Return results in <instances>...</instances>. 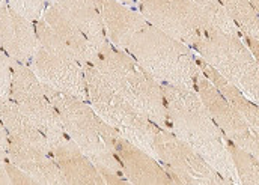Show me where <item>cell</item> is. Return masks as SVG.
I'll list each match as a JSON object with an SVG mask.
<instances>
[{
    "label": "cell",
    "instance_id": "cell-1",
    "mask_svg": "<svg viewBox=\"0 0 259 185\" xmlns=\"http://www.w3.org/2000/svg\"><path fill=\"white\" fill-rule=\"evenodd\" d=\"M170 131L194 151L228 182L240 184L225 135L209 116L197 92L170 84H160Z\"/></svg>",
    "mask_w": 259,
    "mask_h": 185
},
{
    "label": "cell",
    "instance_id": "cell-2",
    "mask_svg": "<svg viewBox=\"0 0 259 185\" xmlns=\"http://www.w3.org/2000/svg\"><path fill=\"white\" fill-rule=\"evenodd\" d=\"M41 84L59 115L66 135L94 163L97 170L124 176L115 152V140L119 132L104 122L86 101L59 92L42 81Z\"/></svg>",
    "mask_w": 259,
    "mask_h": 185
},
{
    "label": "cell",
    "instance_id": "cell-3",
    "mask_svg": "<svg viewBox=\"0 0 259 185\" xmlns=\"http://www.w3.org/2000/svg\"><path fill=\"white\" fill-rule=\"evenodd\" d=\"M91 65L98 69L112 89L137 112L145 115L160 128L170 129L160 83L152 78L128 53L107 42L98 49Z\"/></svg>",
    "mask_w": 259,
    "mask_h": 185
},
{
    "label": "cell",
    "instance_id": "cell-4",
    "mask_svg": "<svg viewBox=\"0 0 259 185\" xmlns=\"http://www.w3.org/2000/svg\"><path fill=\"white\" fill-rule=\"evenodd\" d=\"M128 55L158 83L196 89V78L200 72L192 50L148 24L128 44Z\"/></svg>",
    "mask_w": 259,
    "mask_h": 185
},
{
    "label": "cell",
    "instance_id": "cell-5",
    "mask_svg": "<svg viewBox=\"0 0 259 185\" xmlns=\"http://www.w3.org/2000/svg\"><path fill=\"white\" fill-rule=\"evenodd\" d=\"M81 68L84 72L88 98L94 112L107 125L116 129L119 135L157 158L154 135L158 125L149 121L121 95H118L94 65L88 63Z\"/></svg>",
    "mask_w": 259,
    "mask_h": 185
},
{
    "label": "cell",
    "instance_id": "cell-6",
    "mask_svg": "<svg viewBox=\"0 0 259 185\" xmlns=\"http://www.w3.org/2000/svg\"><path fill=\"white\" fill-rule=\"evenodd\" d=\"M194 49L220 75L258 104V61H255L240 36L223 33L217 29H205Z\"/></svg>",
    "mask_w": 259,
    "mask_h": 185
},
{
    "label": "cell",
    "instance_id": "cell-7",
    "mask_svg": "<svg viewBox=\"0 0 259 185\" xmlns=\"http://www.w3.org/2000/svg\"><path fill=\"white\" fill-rule=\"evenodd\" d=\"M11 100L46 135L52 148L68 137L36 74L27 65L15 61H12Z\"/></svg>",
    "mask_w": 259,
    "mask_h": 185
},
{
    "label": "cell",
    "instance_id": "cell-8",
    "mask_svg": "<svg viewBox=\"0 0 259 185\" xmlns=\"http://www.w3.org/2000/svg\"><path fill=\"white\" fill-rule=\"evenodd\" d=\"M157 160L174 184L226 185L228 182L186 142L170 129L157 126L154 135Z\"/></svg>",
    "mask_w": 259,
    "mask_h": 185
},
{
    "label": "cell",
    "instance_id": "cell-9",
    "mask_svg": "<svg viewBox=\"0 0 259 185\" xmlns=\"http://www.w3.org/2000/svg\"><path fill=\"white\" fill-rule=\"evenodd\" d=\"M140 12L148 24L186 45L194 47L205 29H214L193 0H143Z\"/></svg>",
    "mask_w": 259,
    "mask_h": 185
},
{
    "label": "cell",
    "instance_id": "cell-10",
    "mask_svg": "<svg viewBox=\"0 0 259 185\" xmlns=\"http://www.w3.org/2000/svg\"><path fill=\"white\" fill-rule=\"evenodd\" d=\"M196 90L223 135L237 146L258 157V135L249 128L241 115L222 97V94L202 72L197 74Z\"/></svg>",
    "mask_w": 259,
    "mask_h": 185
},
{
    "label": "cell",
    "instance_id": "cell-11",
    "mask_svg": "<svg viewBox=\"0 0 259 185\" xmlns=\"http://www.w3.org/2000/svg\"><path fill=\"white\" fill-rule=\"evenodd\" d=\"M32 66L39 81L81 101L89 100L83 68L72 53H50L38 45Z\"/></svg>",
    "mask_w": 259,
    "mask_h": 185
},
{
    "label": "cell",
    "instance_id": "cell-12",
    "mask_svg": "<svg viewBox=\"0 0 259 185\" xmlns=\"http://www.w3.org/2000/svg\"><path fill=\"white\" fill-rule=\"evenodd\" d=\"M0 45L8 56L23 65L32 63L38 50L35 26L8 5H0Z\"/></svg>",
    "mask_w": 259,
    "mask_h": 185
},
{
    "label": "cell",
    "instance_id": "cell-13",
    "mask_svg": "<svg viewBox=\"0 0 259 185\" xmlns=\"http://www.w3.org/2000/svg\"><path fill=\"white\" fill-rule=\"evenodd\" d=\"M115 152L121 163L122 175L131 184H174L157 158L146 154L122 135H118L115 140Z\"/></svg>",
    "mask_w": 259,
    "mask_h": 185
},
{
    "label": "cell",
    "instance_id": "cell-14",
    "mask_svg": "<svg viewBox=\"0 0 259 185\" xmlns=\"http://www.w3.org/2000/svg\"><path fill=\"white\" fill-rule=\"evenodd\" d=\"M8 161L32 176L38 184H66L61 169L52 155L12 135H8Z\"/></svg>",
    "mask_w": 259,
    "mask_h": 185
},
{
    "label": "cell",
    "instance_id": "cell-15",
    "mask_svg": "<svg viewBox=\"0 0 259 185\" xmlns=\"http://www.w3.org/2000/svg\"><path fill=\"white\" fill-rule=\"evenodd\" d=\"M97 6L103 20L104 32L113 47L127 50L131 39L148 26L145 17L125 8L118 0H97Z\"/></svg>",
    "mask_w": 259,
    "mask_h": 185
},
{
    "label": "cell",
    "instance_id": "cell-16",
    "mask_svg": "<svg viewBox=\"0 0 259 185\" xmlns=\"http://www.w3.org/2000/svg\"><path fill=\"white\" fill-rule=\"evenodd\" d=\"M52 157L61 169L66 184H104L94 163L69 137L52 148Z\"/></svg>",
    "mask_w": 259,
    "mask_h": 185
},
{
    "label": "cell",
    "instance_id": "cell-17",
    "mask_svg": "<svg viewBox=\"0 0 259 185\" xmlns=\"http://www.w3.org/2000/svg\"><path fill=\"white\" fill-rule=\"evenodd\" d=\"M44 21L55 30V33L68 45V49L72 52L75 61L81 66L92 63L98 47H95L80 30L78 27L65 15L58 3L49 5L44 14Z\"/></svg>",
    "mask_w": 259,
    "mask_h": 185
},
{
    "label": "cell",
    "instance_id": "cell-18",
    "mask_svg": "<svg viewBox=\"0 0 259 185\" xmlns=\"http://www.w3.org/2000/svg\"><path fill=\"white\" fill-rule=\"evenodd\" d=\"M56 3L95 47L100 49L107 44L97 0H58Z\"/></svg>",
    "mask_w": 259,
    "mask_h": 185
},
{
    "label": "cell",
    "instance_id": "cell-19",
    "mask_svg": "<svg viewBox=\"0 0 259 185\" xmlns=\"http://www.w3.org/2000/svg\"><path fill=\"white\" fill-rule=\"evenodd\" d=\"M197 66L200 69V72L214 84V87L222 94V97L241 115V118L246 121L249 125V128L258 135L259 129V112L258 104H255L253 101H250L235 84H232L229 80H226L223 75H220L211 65H208L202 58L197 59Z\"/></svg>",
    "mask_w": 259,
    "mask_h": 185
},
{
    "label": "cell",
    "instance_id": "cell-20",
    "mask_svg": "<svg viewBox=\"0 0 259 185\" xmlns=\"http://www.w3.org/2000/svg\"><path fill=\"white\" fill-rule=\"evenodd\" d=\"M0 121L3 123L8 135H12L52 155V146L46 135L18 109V106L11 98H0Z\"/></svg>",
    "mask_w": 259,
    "mask_h": 185
},
{
    "label": "cell",
    "instance_id": "cell-21",
    "mask_svg": "<svg viewBox=\"0 0 259 185\" xmlns=\"http://www.w3.org/2000/svg\"><path fill=\"white\" fill-rule=\"evenodd\" d=\"M226 12L231 15L241 35L258 39L259 23L258 12L249 3V0H219Z\"/></svg>",
    "mask_w": 259,
    "mask_h": 185
},
{
    "label": "cell",
    "instance_id": "cell-22",
    "mask_svg": "<svg viewBox=\"0 0 259 185\" xmlns=\"http://www.w3.org/2000/svg\"><path fill=\"white\" fill-rule=\"evenodd\" d=\"M225 145H226V149L231 155V160H232V164L235 167L240 184L258 185V157H255L250 152H247L246 149L237 146L235 143H232L226 137H225Z\"/></svg>",
    "mask_w": 259,
    "mask_h": 185
},
{
    "label": "cell",
    "instance_id": "cell-23",
    "mask_svg": "<svg viewBox=\"0 0 259 185\" xmlns=\"http://www.w3.org/2000/svg\"><path fill=\"white\" fill-rule=\"evenodd\" d=\"M193 2L199 6V9L202 11V14L206 17V20L214 29L223 33L240 36V29L237 27V24L234 23V20L231 18V15L226 12V9L222 6L219 0H193Z\"/></svg>",
    "mask_w": 259,
    "mask_h": 185
},
{
    "label": "cell",
    "instance_id": "cell-24",
    "mask_svg": "<svg viewBox=\"0 0 259 185\" xmlns=\"http://www.w3.org/2000/svg\"><path fill=\"white\" fill-rule=\"evenodd\" d=\"M47 2L49 0H8V6L21 17L30 21H38Z\"/></svg>",
    "mask_w": 259,
    "mask_h": 185
},
{
    "label": "cell",
    "instance_id": "cell-25",
    "mask_svg": "<svg viewBox=\"0 0 259 185\" xmlns=\"http://www.w3.org/2000/svg\"><path fill=\"white\" fill-rule=\"evenodd\" d=\"M12 83V59L0 52V98H11Z\"/></svg>",
    "mask_w": 259,
    "mask_h": 185
},
{
    "label": "cell",
    "instance_id": "cell-26",
    "mask_svg": "<svg viewBox=\"0 0 259 185\" xmlns=\"http://www.w3.org/2000/svg\"><path fill=\"white\" fill-rule=\"evenodd\" d=\"M5 169H6L11 184H38L32 176H29L26 172H23L21 169H18L15 164H12L8 160L5 161Z\"/></svg>",
    "mask_w": 259,
    "mask_h": 185
},
{
    "label": "cell",
    "instance_id": "cell-27",
    "mask_svg": "<svg viewBox=\"0 0 259 185\" xmlns=\"http://www.w3.org/2000/svg\"><path fill=\"white\" fill-rule=\"evenodd\" d=\"M244 36H246V35H244ZM246 39H247V42H249V47H250V50H252V53H253L255 61H258V39H256V38H252V36H246Z\"/></svg>",
    "mask_w": 259,
    "mask_h": 185
},
{
    "label": "cell",
    "instance_id": "cell-28",
    "mask_svg": "<svg viewBox=\"0 0 259 185\" xmlns=\"http://www.w3.org/2000/svg\"><path fill=\"white\" fill-rule=\"evenodd\" d=\"M0 146L8 149V132H6L2 121H0Z\"/></svg>",
    "mask_w": 259,
    "mask_h": 185
},
{
    "label": "cell",
    "instance_id": "cell-29",
    "mask_svg": "<svg viewBox=\"0 0 259 185\" xmlns=\"http://www.w3.org/2000/svg\"><path fill=\"white\" fill-rule=\"evenodd\" d=\"M0 184H3V185L11 184L9 176H8L6 169H5V161H0Z\"/></svg>",
    "mask_w": 259,
    "mask_h": 185
},
{
    "label": "cell",
    "instance_id": "cell-30",
    "mask_svg": "<svg viewBox=\"0 0 259 185\" xmlns=\"http://www.w3.org/2000/svg\"><path fill=\"white\" fill-rule=\"evenodd\" d=\"M8 160V149L0 146V161H6Z\"/></svg>",
    "mask_w": 259,
    "mask_h": 185
},
{
    "label": "cell",
    "instance_id": "cell-31",
    "mask_svg": "<svg viewBox=\"0 0 259 185\" xmlns=\"http://www.w3.org/2000/svg\"><path fill=\"white\" fill-rule=\"evenodd\" d=\"M249 3H250V5H252V6H253V9H255V11H256V12H258L259 0H249Z\"/></svg>",
    "mask_w": 259,
    "mask_h": 185
},
{
    "label": "cell",
    "instance_id": "cell-32",
    "mask_svg": "<svg viewBox=\"0 0 259 185\" xmlns=\"http://www.w3.org/2000/svg\"><path fill=\"white\" fill-rule=\"evenodd\" d=\"M118 2H121V3H131V0H118Z\"/></svg>",
    "mask_w": 259,
    "mask_h": 185
},
{
    "label": "cell",
    "instance_id": "cell-33",
    "mask_svg": "<svg viewBox=\"0 0 259 185\" xmlns=\"http://www.w3.org/2000/svg\"><path fill=\"white\" fill-rule=\"evenodd\" d=\"M0 5H8V0H0Z\"/></svg>",
    "mask_w": 259,
    "mask_h": 185
},
{
    "label": "cell",
    "instance_id": "cell-34",
    "mask_svg": "<svg viewBox=\"0 0 259 185\" xmlns=\"http://www.w3.org/2000/svg\"><path fill=\"white\" fill-rule=\"evenodd\" d=\"M137 2H143V0H137Z\"/></svg>",
    "mask_w": 259,
    "mask_h": 185
},
{
    "label": "cell",
    "instance_id": "cell-35",
    "mask_svg": "<svg viewBox=\"0 0 259 185\" xmlns=\"http://www.w3.org/2000/svg\"><path fill=\"white\" fill-rule=\"evenodd\" d=\"M0 47H2V45H0Z\"/></svg>",
    "mask_w": 259,
    "mask_h": 185
}]
</instances>
